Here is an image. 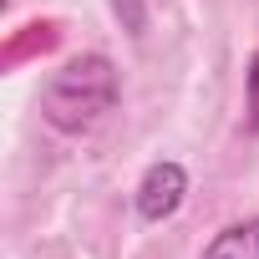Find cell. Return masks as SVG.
Masks as SVG:
<instances>
[{
    "label": "cell",
    "instance_id": "obj_2",
    "mask_svg": "<svg viewBox=\"0 0 259 259\" xmlns=\"http://www.w3.org/2000/svg\"><path fill=\"white\" fill-rule=\"evenodd\" d=\"M183 193H188V173H183L178 163H153L148 178H143V188H138V213L158 224V219L178 213Z\"/></svg>",
    "mask_w": 259,
    "mask_h": 259
},
{
    "label": "cell",
    "instance_id": "obj_1",
    "mask_svg": "<svg viewBox=\"0 0 259 259\" xmlns=\"http://www.w3.org/2000/svg\"><path fill=\"white\" fill-rule=\"evenodd\" d=\"M117 102V71L107 56H76L66 61L46 97H41V112L51 127H61V133H87V127H97Z\"/></svg>",
    "mask_w": 259,
    "mask_h": 259
},
{
    "label": "cell",
    "instance_id": "obj_3",
    "mask_svg": "<svg viewBox=\"0 0 259 259\" xmlns=\"http://www.w3.org/2000/svg\"><path fill=\"white\" fill-rule=\"evenodd\" d=\"M203 259H259V219L224 229V234L203 249Z\"/></svg>",
    "mask_w": 259,
    "mask_h": 259
},
{
    "label": "cell",
    "instance_id": "obj_4",
    "mask_svg": "<svg viewBox=\"0 0 259 259\" xmlns=\"http://www.w3.org/2000/svg\"><path fill=\"white\" fill-rule=\"evenodd\" d=\"M112 11H117V21H122L127 36H143V26H148V0H112Z\"/></svg>",
    "mask_w": 259,
    "mask_h": 259
},
{
    "label": "cell",
    "instance_id": "obj_5",
    "mask_svg": "<svg viewBox=\"0 0 259 259\" xmlns=\"http://www.w3.org/2000/svg\"><path fill=\"white\" fill-rule=\"evenodd\" d=\"M244 92H249V122L259 127V51H254V61H249V87H244Z\"/></svg>",
    "mask_w": 259,
    "mask_h": 259
}]
</instances>
